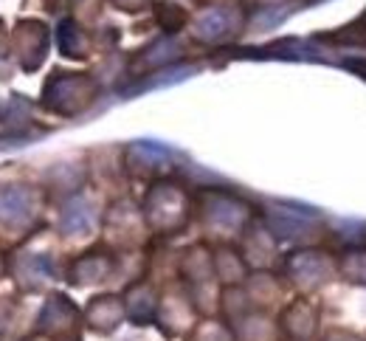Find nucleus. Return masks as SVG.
<instances>
[{"instance_id":"nucleus-1","label":"nucleus","mask_w":366,"mask_h":341,"mask_svg":"<svg viewBox=\"0 0 366 341\" xmlns=\"http://www.w3.org/2000/svg\"><path fill=\"white\" fill-rule=\"evenodd\" d=\"M93 94H96V85H93L91 76L56 74V76H51V79H48L43 102H46L48 110L71 116V113L82 110V107L93 99Z\"/></svg>"},{"instance_id":"nucleus-2","label":"nucleus","mask_w":366,"mask_h":341,"mask_svg":"<svg viewBox=\"0 0 366 341\" xmlns=\"http://www.w3.org/2000/svg\"><path fill=\"white\" fill-rule=\"evenodd\" d=\"M48 49V31L43 23H20L17 26V56H20V65L26 71L37 68L46 56Z\"/></svg>"},{"instance_id":"nucleus-3","label":"nucleus","mask_w":366,"mask_h":341,"mask_svg":"<svg viewBox=\"0 0 366 341\" xmlns=\"http://www.w3.org/2000/svg\"><path fill=\"white\" fill-rule=\"evenodd\" d=\"M287 271L299 285L316 288L330 277V262L321 251H299L287 260Z\"/></svg>"},{"instance_id":"nucleus-4","label":"nucleus","mask_w":366,"mask_h":341,"mask_svg":"<svg viewBox=\"0 0 366 341\" xmlns=\"http://www.w3.org/2000/svg\"><path fill=\"white\" fill-rule=\"evenodd\" d=\"M237 23H239V17H237L234 9L217 6V9H209L206 14H200V20L194 23V34H197L200 40L214 43V40L229 37L231 31L237 29Z\"/></svg>"},{"instance_id":"nucleus-5","label":"nucleus","mask_w":366,"mask_h":341,"mask_svg":"<svg viewBox=\"0 0 366 341\" xmlns=\"http://www.w3.org/2000/svg\"><path fill=\"white\" fill-rule=\"evenodd\" d=\"M319 214L310 209V212H296V209H279L268 214V229L274 232L276 237H285V240H293L299 237L305 229H307V220H316Z\"/></svg>"},{"instance_id":"nucleus-6","label":"nucleus","mask_w":366,"mask_h":341,"mask_svg":"<svg viewBox=\"0 0 366 341\" xmlns=\"http://www.w3.org/2000/svg\"><path fill=\"white\" fill-rule=\"evenodd\" d=\"M31 214V192L17 189V187H3L0 189V220L14 226L29 220Z\"/></svg>"},{"instance_id":"nucleus-7","label":"nucleus","mask_w":366,"mask_h":341,"mask_svg":"<svg viewBox=\"0 0 366 341\" xmlns=\"http://www.w3.org/2000/svg\"><path fill=\"white\" fill-rule=\"evenodd\" d=\"M122 316H124V305L116 296H102L88 307V319L99 330H113L122 322Z\"/></svg>"},{"instance_id":"nucleus-8","label":"nucleus","mask_w":366,"mask_h":341,"mask_svg":"<svg viewBox=\"0 0 366 341\" xmlns=\"http://www.w3.org/2000/svg\"><path fill=\"white\" fill-rule=\"evenodd\" d=\"M59 226H62L65 234H85V232H91L93 209L82 200V197L71 200V203L62 209V220H59Z\"/></svg>"},{"instance_id":"nucleus-9","label":"nucleus","mask_w":366,"mask_h":341,"mask_svg":"<svg viewBox=\"0 0 366 341\" xmlns=\"http://www.w3.org/2000/svg\"><path fill=\"white\" fill-rule=\"evenodd\" d=\"M124 313L136 322H147L152 313H155V296L149 288L144 285H136L133 291L127 293V302H124Z\"/></svg>"},{"instance_id":"nucleus-10","label":"nucleus","mask_w":366,"mask_h":341,"mask_svg":"<svg viewBox=\"0 0 366 341\" xmlns=\"http://www.w3.org/2000/svg\"><path fill=\"white\" fill-rule=\"evenodd\" d=\"M56 46L65 56H85V34L74 20H62L56 29Z\"/></svg>"},{"instance_id":"nucleus-11","label":"nucleus","mask_w":366,"mask_h":341,"mask_svg":"<svg viewBox=\"0 0 366 341\" xmlns=\"http://www.w3.org/2000/svg\"><path fill=\"white\" fill-rule=\"evenodd\" d=\"M245 217V206H239L237 200L231 197H217L212 206H209V220L212 223H220V226H239Z\"/></svg>"},{"instance_id":"nucleus-12","label":"nucleus","mask_w":366,"mask_h":341,"mask_svg":"<svg viewBox=\"0 0 366 341\" xmlns=\"http://www.w3.org/2000/svg\"><path fill=\"white\" fill-rule=\"evenodd\" d=\"M107 274H110V260L107 257H99V254L82 257L74 265V280L76 282H96V280H104Z\"/></svg>"},{"instance_id":"nucleus-13","label":"nucleus","mask_w":366,"mask_h":341,"mask_svg":"<svg viewBox=\"0 0 366 341\" xmlns=\"http://www.w3.org/2000/svg\"><path fill=\"white\" fill-rule=\"evenodd\" d=\"M285 330L293 336V339H307L310 333H313V327H316V316H313V310L310 307H305V313H302V319H296V313L287 307V313H285Z\"/></svg>"},{"instance_id":"nucleus-14","label":"nucleus","mask_w":366,"mask_h":341,"mask_svg":"<svg viewBox=\"0 0 366 341\" xmlns=\"http://www.w3.org/2000/svg\"><path fill=\"white\" fill-rule=\"evenodd\" d=\"M344 274L355 282H366V251H350L344 260Z\"/></svg>"},{"instance_id":"nucleus-15","label":"nucleus","mask_w":366,"mask_h":341,"mask_svg":"<svg viewBox=\"0 0 366 341\" xmlns=\"http://www.w3.org/2000/svg\"><path fill=\"white\" fill-rule=\"evenodd\" d=\"M158 23L167 31H178L183 23H186V11L178 9V6H158Z\"/></svg>"},{"instance_id":"nucleus-16","label":"nucleus","mask_w":366,"mask_h":341,"mask_svg":"<svg viewBox=\"0 0 366 341\" xmlns=\"http://www.w3.org/2000/svg\"><path fill=\"white\" fill-rule=\"evenodd\" d=\"M172 56H178V43H172V40H161V43H155L152 49L147 51V62L149 65H161V62H169Z\"/></svg>"},{"instance_id":"nucleus-17","label":"nucleus","mask_w":366,"mask_h":341,"mask_svg":"<svg viewBox=\"0 0 366 341\" xmlns=\"http://www.w3.org/2000/svg\"><path fill=\"white\" fill-rule=\"evenodd\" d=\"M119 9H127V11H138L144 6H149V0H113Z\"/></svg>"},{"instance_id":"nucleus-18","label":"nucleus","mask_w":366,"mask_h":341,"mask_svg":"<svg viewBox=\"0 0 366 341\" xmlns=\"http://www.w3.org/2000/svg\"><path fill=\"white\" fill-rule=\"evenodd\" d=\"M324 341H361V339H358V336H352V333H344V330H332Z\"/></svg>"},{"instance_id":"nucleus-19","label":"nucleus","mask_w":366,"mask_h":341,"mask_svg":"<svg viewBox=\"0 0 366 341\" xmlns=\"http://www.w3.org/2000/svg\"><path fill=\"white\" fill-rule=\"evenodd\" d=\"M347 68H352L355 74H361L366 79V59H352V62H347Z\"/></svg>"},{"instance_id":"nucleus-20","label":"nucleus","mask_w":366,"mask_h":341,"mask_svg":"<svg viewBox=\"0 0 366 341\" xmlns=\"http://www.w3.org/2000/svg\"><path fill=\"white\" fill-rule=\"evenodd\" d=\"M0 26H3V23H0ZM3 40H6V31L0 29V51H3Z\"/></svg>"}]
</instances>
